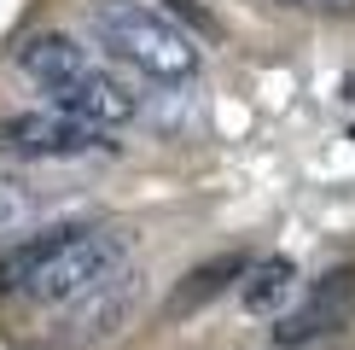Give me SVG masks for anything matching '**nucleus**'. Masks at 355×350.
I'll return each instance as SVG.
<instances>
[{
  "label": "nucleus",
  "instance_id": "1a4fd4ad",
  "mask_svg": "<svg viewBox=\"0 0 355 350\" xmlns=\"http://www.w3.org/2000/svg\"><path fill=\"white\" fill-rule=\"evenodd\" d=\"M47 216H53V199L41 193V187L18 181V175H0V240L29 233L35 222H47Z\"/></svg>",
  "mask_w": 355,
  "mask_h": 350
},
{
  "label": "nucleus",
  "instance_id": "0eeeda50",
  "mask_svg": "<svg viewBox=\"0 0 355 350\" xmlns=\"http://www.w3.org/2000/svg\"><path fill=\"white\" fill-rule=\"evenodd\" d=\"M250 274V257L245 251H221V257H210V262H198V269H187L181 274V286L169 292V303H164V315L169 321H187V315H198L204 303H216L227 286H239Z\"/></svg>",
  "mask_w": 355,
  "mask_h": 350
},
{
  "label": "nucleus",
  "instance_id": "39448f33",
  "mask_svg": "<svg viewBox=\"0 0 355 350\" xmlns=\"http://www.w3.org/2000/svg\"><path fill=\"white\" fill-rule=\"evenodd\" d=\"M349 310H355V262L320 274V281L303 292L297 310H286V315L274 321V344H279V350H309L315 339H327V333L344 327Z\"/></svg>",
  "mask_w": 355,
  "mask_h": 350
},
{
  "label": "nucleus",
  "instance_id": "20e7f679",
  "mask_svg": "<svg viewBox=\"0 0 355 350\" xmlns=\"http://www.w3.org/2000/svg\"><path fill=\"white\" fill-rule=\"evenodd\" d=\"M0 152L29 158V164H70V158H105V128L82 123L64 111H12L0 117Z\"/></svg>",
  "mask_w": 355,
  "mask_h": 350
},
{
  "label": "nucleus",
  "instance_id": "9d476101",
  "mask_svg": "<svg viewBox=\"0 0 355 350\" xmlns=\"http://www.w3.org/2000/svg\"><path fill=\"white\" fill-rule=\"evenodd\" d=\"M279 6H297V12H355V0H279Z\"/></svg>",
  "mask_w": 355,
  "mask_h": 350
},
{
  "label": "nucleus",
  "instance_id": "f257e3e1",
  "mask_svg": "<svg viewBox=\"0 0 355 350\" xmlns=\"http://www.w3.org/2000/svg\"><path fill=\"white\" fill-rule=\"evenodd\" d=\"M128 269V233L105 222H47L0 257V298H29L47 310H70L94 286Z\"/></svg>",
  "mask_w": 355,
  "mask_h": 350
},
{
  "label": "nucleus",
  "instance_id": "7ed1b4c3",
  "mask_svg": "<svg viewBox=\"0 0 355 350\" xmlns=\"http://www.w3.org/2000/svg\"><path fill=\"white\" fill-rule=\"evenodd\" d=\"M87 29H94V41L111 58H123V65L135 70V76H146V82L175 88V82L198 76V41H192L164 6H152V0H94Z\"/></svg>",
  "mask_w": 355,
  "mask_h": 350
},
{
  "label": "nucleus",
  "instance_id": "423d86ee",
  "mask_svg": "<svg viewBox=\"0 0 355 350\" xmlns=\"http://www.w3.org/2000/svg\"><path fill=\"white\" fill-rule=\"evenodd\" d=\"M135 303H140V274L116 269L105 286H94L87 298H76V303L64 310V333H58V339H64V344L116 339V333H123V321L135 315Z\"/></svg>",
  "mask_w": 355,
  "mask_h": 350
},
{
  "label": "nucleus",
  "instance_id": "6e6552de",
  "mask_svg": "<svg viewBox=\"0 0 355 350\" xmlns=\"http://www.w3.org/2000/svg\"><path fill=\"white\" fill-rule=\"evenodd\" d=\"M297 292V262L291 257H262L239 281V303L250 315H286V298Z\"/></svg>",
  "mask_w": 355,
  "mask_h": 350
},
{
  "label": "nucleus",
  "instance_id": "f03ea898",
  "mask_svg": "<svg viewBox=\"0 0 355 350\" xmlns=\"http://www.w3.org/2000/svg\"><path fill=\"white\" fill-rule=\"evenodd\" d=\"M18 70L53 99V111L82 117V123H94V128H116V123H128V117L140 111V99L128 94L111 70H99L70 35H58V29H41V35L24 41Z\"/></svg>",
  "mask_w": 355,
  "mask_h": 350
}]
</instances>
